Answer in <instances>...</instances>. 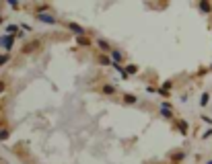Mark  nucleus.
<instances>
[{
  "mask_svg": "<svg viewBox=\"0 0 212 164\" xmlns=\"http://www.w3.org/2000/svg\"><path fill=\"white\" fill-rule=\"evenodd\" d=\"M39 19H41V21H45V23H54V19H52L49 15H41Z\"/></svg>",
  "mask_w": 212,
  "mask_h": 164,
  "instance_id": "f257e3e1",
  "label": "nucleus"
},
{
  "mask_svg": "<svg viewBox=\"0 0 212 164\" xmlns=\"http://www.w3.org/2000/svg\"><path fill=\"white\" fill-rule=\"evenodd\" d=\"M208 164H212V160H210V162H208Z\"/></svg>",
  "mask_w": 212,
  "mask_h": 164,
  "instance_id": "f03ea898",
  "label": "nucleus"
}]
</instances>
